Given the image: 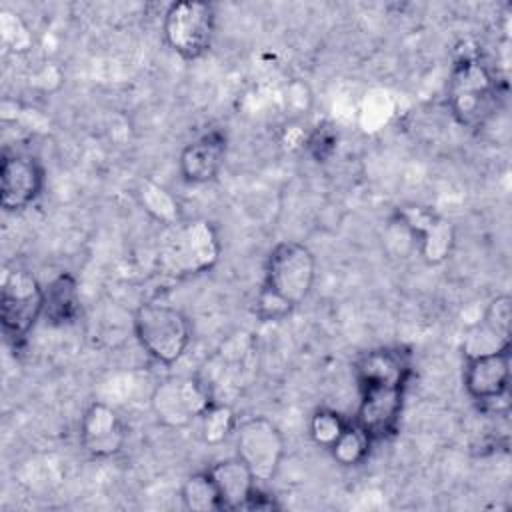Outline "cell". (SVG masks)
I'll return each instance as SVG.
<instances>
[{
  "label": "cell",
  "mask_w": 512,
  "mask_h": 512,
  "mask_svg": "<svg viewBox=\"0 0 512 512\" xmlns=\"http://www.w3.org/2000/svg\"><path fill=\"white\" fill-rule=\"evenodd\" d=\"M410 374V356L402 348H376L358 358L360 404L354 422L372 442L398 430Z\"/></svg>",
  "instance_id": "obj_1"
},
{
  "label": "cell",
  "mask_w": 512,
  "mask_h": 512,
  "mask_svg": "<svg viewBox=\"0 0 512 512\" xmlns=\"http://www.w3.org/2000/svg\"><path fill=\"white\" fill-rule=\"evenodd\" d=\"M234 430H236V414L224 402L214 400L208 406V410L200 416V432L206 444H220Z\"/></svg>",
  "instance_id": "obj_20"
},
{
  "label": "cell",
  "mask_w": 512,
  "mask_h": 512,
  "mask_svg": "<svg viewBox=\"0 0 512 512\" xmlns=\"http://www.w3.org/2000/svg\"><path fill=\"white\" fill-rule=\"evenodd\" d=\"M180 498L184 508L194 512L222 510L218 488L208 470L188 476L180 488Z\"/></svg>",
  "instance_id": "obj_18"
},
{
  "label": "cell",
  "mask_w": 512,
  "mask_h": 512,
  "mask_svg": "<svg viewBox=\"0 0 512 512\" xmlns=\"http://www.w3.org/2000/svg\"><path fill=\"white\" fill-rule=\"evenodd\" d=\"M136 196H138L140 206L154 220H158V222H162L166 226H176L178 224V220H180V206H178L176 198L166 188H162L160 184L144 178L138 184Z\"/></svg>",
  "instance_id": "obj_17"
},
{
  "label": "cell",
  "mask_w": 512,
  "mask_h": 512,
  "mask_svg": "<svg viewBox=\"0 0 512 512\" xmlns=\"http://www.w3.org/2000/svg\"><path fill=\"white\" fill-rule=\"evenodd\" d=\"M216 28L212 4L182 0L168 6L164 14V38L168 46L184 60H196L208 52Z\"/></svg>",
  "instance_id": "obj_7"
},
{
  "label": "cell",
  "mask_w": 512,
  "mask_h": 512,
  "mask_svg": "<svg viewBox=\"0 0 512 512\" xmlns=\"http://www.w3.org/2000/svg\"><path fill=\"white\" fill-rule=\"evenodd\" d=\"M44 188V168L28 154H6L0 166V206L8 212L28 208Z\"/></svg>",
  "instance_id": "obj_12"
},
{
  "label": "cell",
  "mask_w": 512,
  "mask_h": 512,
  "mask_svg": "<svg viewBox=\"0 0 512 512\" xmlns=\"http://www.w3.org/2000/svg\"><path fill=\"white\" fill-rule=\"evenodd\" d=\"M350 420L342 418L338 412L320 408L310 418V436L318 446H324L326 450L336 442V438L342 434V430L348 426Z\"/></svg>",
  "instance_id": "obj_22"
},
{
  "label": "cell",
  "mask_w": 512,
  "mask_h": 512,
  "mask_svg": "<svg viewBox=\"0 0 512 512\" xmlns=\"http://www.w3.org/2000/svg\"><path fill=\"white\" fill-rule=\"evenodd\" d=\"M316 258L300 242H278L266 260L264 284L268 290L286 300L292 308L304 302L314 286Z\"/></svg>",
  "instance_id": "obj_5"
},
{
  "label": "cell",
  "mask_w": 512,
  "mask_h": 512,
  "mask_svg": "<svg viewBox=\"0 0 512 512\" xmlns=\"http://www.w3.org/2000/svg\"><path fill=\"white\" fill-rule=\"evenodd\" d=\"M308 148L312 152V156L318 162H324L332 156V152L336 150V134L330 126H316V130L310 134L308 138Z\"/></svg>",
  "instance_id": "obj_24"
},
{
  "label": "cell",
  "mask_w": 512,
  "mask_h": 512,
  "mask_svg": "<svg viewBox=\"0 0 512 512\" xmlns=\"http://www.w3.org/2000/svg\"><path fill=\"white\" fill-rule=\"evenodd\" d=\"M126 424L122 416L104 402H92L80 420L82 448L94 458L116 456L126 444Z\"/></svg>",
  "instance_id": "obj_13"
},
{
  "label": "cell",
  "mask_w": 512,
  "mask_h": 512,
  "mask_svg": "<svg viewBox=\"0 0 512 512\" xmlns=\"http://www.w3.org/2000/svg\"><path fill=\"white\" fill-rule=\"evenodd\" d=\"M510 306V296L500 294L492 298L484 310L482 326L490 336L496 338L498 346H510Z\"/></svg>",
  "instance_id": "obj_21"
},
{
  "label": "cell",
  "mask_w": 512,
  "mask_h": 512,
  "mask_svg": "<svg viewBox=\"0 0 512 512\" xmlns=\"http://www.w3.org/2000/svg\"><path fill=\"white\" fill-rule=\"evenodd\" d=\"M396 220L410 234L426 262L438 264L452 252L454 230L442 216L422 206H402L396 212Z\"/></svg>",
  "instance_id": "obj_11"
},
{
  "label": "cell",
  "mask_w": 512,
  "mask_h": 512,
  "mask_svg": "<svg viewBox=\"0 0 512 512\" xmlns=\"http://www.w3.org/2000/svg\"><path fill=\"white\" fill-rule=\"evenodd\" d=\"M510 348L468 352L462 382L468 396L484 406L506 402L510 384Z\"/></svg>",
  "instance_id": "obj_10"
},
{
  "label": "cell",
  "mask_w": 512,
  "mask_h": 512,
  "mask_svg": "<svg viewBox=\"0 0 512 512\" xmlns=\"http://www.w3.org/2000/svg\"><path fill=\"white\" fill-rule=\"evenodd\" d=\"M226 158V134L210 130L184 146L180 154V174L190 184L214 180Z\"/></svg>",
  "instance_id": "obj_14"
},
{
  "label": "cell",
  "mask_w": 512,
  "mask_h": 512,
  "mask_svg": "<svg viewBox=\"0 0 512 512\" xmlns=\"http://www.w3.org/2000/svg\"><path fill=\"white\" fill-rule=\"evenodd\" d=\"M236 456L250 468L256 482H270L284 458V438L274 422L254 416L236 424Z\"/></svg>",
  "instance_id": "obj_9"
},
{
  "label": "cell",
  "mask_w": 512,
  "mask_h": 512,
  "mask_svg": "<svg viewBox=\"0 0 512 512\" xmlns=\"http://www.w3.org/2000/svg\"><path fill=\"white\" fill-rule=\"evenodd\" d=\"M134 332L140 346L156 362L166 366L178 362L192 340V328L184 312L158 300L138 306L134 314Z\"/></svg>",
  "instance_id": "obj_3"
},
{
  "label": "cell",
  "mask_w": 512,
  "mask_h": 512,
  "mask_svg": "<svg viewBox=\"0 0 512 512\" xmlns=\"http://www.w3.org/2000/svg\"><path fill=\"white\" fill-rule=\"evenodd\" d=\"M448 104L458 124L466 128L484 126L498 106V84L490 68L474 54L456 58L450 82Z\"/></svg>",
  "instance_id": "obj_2"
},
{
  "label": "cell",
  "mask_w": 512,
  "mask_h": 512,
  "mask_svg": "<svg viewBox=\"0 0 512 512\" xmlns=\"http://www.w3.org/2000/svg\"><path fill=\"white\" fill-rule=\"evenodd\" d=\"M222 502V510H246L258 482L250 468L236 456L208 468Z\"/></svg>",
  "instance_id": "obj_15"
},
{
  "label": "cell",
  "mask_w": 512,
  "mask_h": 512,
  "mask_svg": "<svg viewBox=\"0 0 512 512\" xmlns=\"http://www.w3.org/2000/svg\"><path fill=\"white\" fill-rule=\"evenodd\" d=\"M214 402L210 386L196 376H172L162 380L152 396L150 408L156 420L168 428H186Z\"/></svg>",
  "instance_id": "obj_8"
},
{
  "label": "cell",
  "mask_w": 512,
  "mask_h": 512,
  "mask_svg": "<svg viewBox=\"0 0 512 512\" xmlns=\"http://www.w3.org/2000/svg\"><path fill=\"white\" fill-rule=\"evenodd\" d=\"M372 440L364 434V430L352 420L336 438V442L328 448L332 458L342 466H358L368 456Z\"/></svg>",
  "instance_id": "obj_19"
},
{
  "label": "cell",
  "mask_w": 512,
  "mask_h": 512,
  "mask_svg": "<svg viewBox=\"0 0 512 512\" xmlns=\"http://www.w3.org/2000/svg\"><path fill=\"white\" fill-rule=\"evenodd\" d=\"M290 312H292V306L286 300H282L278 294L262 286L256 298V316L262 322H278L286 318Z\"/></svg>",
  "instance_id": "obj_23"
},
{
  "label": "cell",
  "mask_w": 512,
  "mask_h": 512,
  "mask_svg": "<svg viewBox=\"0 0 512 512\" xmlns=\"http://www.w3.org/2000/svg\"><path fill=\"white\" fill-rule=\"evenodd\" d=\"M40 316H44V286L28 270H8L0 290L4 334L18 344L28 336Z\"/></svg>",
  "instance_id": "obj_6"
},
{
  "label": "cell",
  "mask_w": 512,
  "mask_h": 512,
  "mask_svg": "<svg viewBox=\"0 0 512 512\" xmlns=\"http://www.w3.org/2000/svg\"><path fill=\"white\" fill-rule=\"evenodd\" d=\"M220 256L216 228L206 220H192L174 226L160 248V266L174 276L200 274L210 270Z\"/></svg>",
  "instance_id": "obj_4"
},
{
  "label": "cell",
  "mask_w": 512,
  "mask_h": 512,
  "mask_svg": "<svg viewBox=\"0 0 512 512\" xmlns=\"http://www.w3.org/2000/svg\"><path fill=\"white\" fill-rule=\"evenodd\" d=\"M80 314V294L76 278L68 272L58 274L44 286V318L54 326L72 324Z\"/></svg>",
  "instance_id": "obj_16"
}]
</instances>
